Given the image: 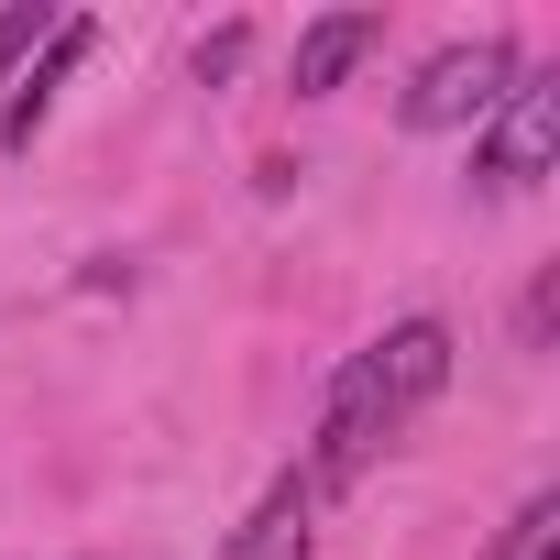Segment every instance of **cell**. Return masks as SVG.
I'll use <instances>...</instances> for the list:
<instances>
[{"label": "cell", "mask_w": 560, "mask_h": 560, "mask_svg": "<svg viewBox=\"0 0 560 560\" xmlns=\"http://www.w3.org/2000/svg\"><path fill=\"white\" fill-rule=\"evenodd\" d=\"M407 429V407L385 396V374H374V352H352L341 374H330V407H319V451H308V494H341V483H363L374 472V451Z\"/></svg>", "instance_id": "cell-1"}, {"label": "cell", "mask_w": 560, "mask_h": 560, "mask_svg": "<svg viewBox=\"0 0 560 560\" xmlns=\"http://www.w3.org/2000/svg\"><path fill=\"white\" fill-rule=\"evenodd\" d=\"M527 67H516V45L505 34H472V45H440L418 78H407V100H396V121L407 132H462V121H483L505 89H516Z\"/></svg>", "instance_id": "cell-2"}, {"label": "cell", "mask_w": 560, "mask_h": 560, "mask_svg": "<svg viewBox=\"0 0 560 560\" xmlns=\"http://www.w3.org/2000/svg\"><path fill=\"white\" fill-rule=\"evenodd\" d=\"M549 165H560V78H516V89L483 110V154H472V176H483L494 198H527Z\"/></svg>", "instance_id": "cell-3"}, {"label": "cell", "mask_w": 560, "mask_h": 560, "mask_svg": "<svg viewBox=\"0 0 560 560\" xmlns=\"http://www.w3.org/2000/svg\"><path fill=\"white\" fill-rule=\"evenodd\" d=\"M78 56H89V23H78V12H56L45 56H34V67L12 78V100H0V143H12V154H23L34 132H45V110H56V89H67V67H78Z\"/></svg>", "instance_id": "cell-4"}, {"label": "cell", "mask_w": 560, "mask_h": 560, "mask_svg": "<svg viewBox=\"0 0 560 560\" xmlns=\"http://www.w3.org/2000/svg\"><path fill=\"white\" fill-rule=\"evenodd\" d=\"M374 45H385V23H374V12H319V23L298 34V67H287V89H298V100H330V89H341V78L374 56Z\"/></svg>", "instance_id": "cell-5"}, {"label": "cell", "mask_w": 560, "mask_h": 560, "mask_svg": "<svg viewBox=\"0 0 560 560\" xmlns=\"http://www.w3.org/2000/svg\"><path fill=\"white\" fill-rule=\"evenodd\" d=\"M308 516H319V494H308V472H287V483H275V494H264V505L242 516L231 560H308V538H319Z\"/></svg>", "instance_id": "cell-6"}, {"label": "cell", "mask_w": 560, "mask_h": 560, "mask_svg": "<svg viewBox=\"0 0 560 560\" xmlns=\"http://www.w3.org/2000/svg\"><path fill=\"white\" fill-rule=\"evenodd\" d=\"M45 34H56V12H45V0H12V12H0V100H12V78L45 56Z\"/></svg>", "instance_id": "cell-7"}, {"label": "cell", "mask_w": 560, "mask_h": 560, "mask_svg": "<svg viewBox=\"0 0 560 560\" xmlns=\"http://www.w3.org/2000/svg\"><path fill=\"white\" fill-rule=\"evenodd\" d=\"M494 560H505V549H494Z\"/></svg>", "instance_id": "cell-8"}]
</instances>
